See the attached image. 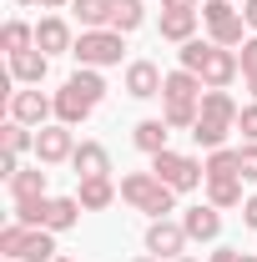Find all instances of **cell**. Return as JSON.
<instances>
[{"instance_id":"cell-1","label":"cell","mask_w":257,"mask_h":262,"mask_svg":"<svg viewBox=\"0 0 257 262\" xmlns=\"http://www.w3.org/2000/svg\"><path fill=\"white\" fill-rule=\"evenodd\" d=\"M121 202H131L136 212H146L152 222L166 217V212H177V192L161 182L157 171H131V177H121Z\"/></svg>"},{"instance_id":"cell-2","label":"cell","mask_w":257,"mask_h":262,"mask_svg":"<svg viewBox=\"0 0 257 262\" xmlns=\"http://www.w3.org/2000/svg\"><path fill=\"white\" fill-rule=\"evenodd\" d=\"M0 257H15V262H51V257H56V232L10 222V227L0 232Z\"/></svg>"},{"instance_id":"cell-3","label":"cell","mask_w":257,"mask_h":262,"mask_svg":"<svg viewBox=\"0 0 257 262\" xmlns=\"http://www.w3.org/2000/svg\"><path fill=\"white\" fill-rule=\"evenodd\" d=\"M152 171H157V177L172 187V192H192V187H202V182H207V166L197 162V157H182V151H172V146L152 157Z\"/></svg>"},{"instance_id":"cell-4","label":"cell","mask_w":257,"mask_h":262,"mask_svg":"<svg viewBox=\"0 0 257 262\" xmlns=\"http://www.w3.org/2000/svg\"><path fill=\"white\" fill-rule=\"evenodd\" d=\"M202 26H207V35H212L217 46H227V51L247 40V35H242L247 20H242V10H237L232 0H207V5H202Z\"/></svg>"},{"instance_id":"cell-5","label":"cell","mask_w":257,"mask_h":262,"mask_svg":"<svg viewBox=\"0 0 257 262\" xmlns=\"http://www.w3.org/2000/svg\"><path fill=\"white\" fill-rule=\"evenodd\" d=\"M202 76L197 71H166V81H161V111H202Z\"/></svg>"},{"instance_id":"cell-6","label":"cell","mask_w":257,"mask_h":262,"mask_svg":"<svg viewBox=\"0 0 257 262\" xmlns=\"http://www.w3.org/2000/svg\"><path fill=\"white\" fill-rule=\"evenodd\" d=\"M71 56H76L81 66H91V71L116 66V61H121V31H81Z\"/></svg>"},{"instance_id":"cell-7","label":"cell","mask_w":257,"mask_h":262,"mask_svg":"<svg viewBox=\"0 0 257 262\" xmlns=\"http://www.w3.org/2000/svg\"><path fill=\"white\" fill-rule=\"evenodd\" d=\"M187 242H192V237H187V227H182V222L157 217V222L146 227V252H152L157 262H177L182 252H187Z\"/></svg>"},{"instance_id":"cell-8","label":"cell","mask_w":257,"mask_h":262,"mask_svg":"<svg viewBox=\"0 0 257 262\" xmlns=\"http://www.w3.org/2000/svg\"><path fill=\"white\" fill-rule=\"evenodd\" d=\"M237 71H242V61H237V51H227V46H217L212 40V51H207V61H202V86L207 91H227L232 81H237Z\"/></svg>"},{"instance_id":"cell-9","label":"cell","mask_w":257,"mask_h":262,"mask_svg":"<svg viewBox=\"0 0 257 262\" xmlns=\"http://www.w3.org/2000/svg\"><path fill=\"white\" fill-rule=\"evenodd\" d=\"M71 151H76V141H71V126H40L35 131V162L40 166H56V162H71Z\"/></svg>"},{"instance_id":"cell-10","label":"cell","mask_w":257,"mask_h":262,"mask_svg":"<svg viewBox=\"0 0 257 262\" xmlns=\"http://www.w3.org/2000/svg\"><path fill=\"white\" fill-rule=\"evenodd\" d=\"M81 196H46L40 202V227L46 232H71L76 222H81Z\"/></svg>"},{"instance_id":"cell-11","label":"cell","mask_w":257,"mask_h":262,"mask_svg":"<svg viewBox=\"0 0 257 262\" xmlns=\"http://www.w3.org/2000/svg\"><path fill=\"white\" fill-rule=\"evenodd\" d=\"M182 227H187V237H192V242H217V237H222V212H217L212 202L187 207V212H182Z\"/></svg>"},{"instance_id":"cell-12","label":"cell","mask_w":257,"mask_h":262,"mask_svg":"<svg viewBox=\"0 0 257 262\" xmlns=\"http://www.w3.org/2000/svg\"><path fill=\"white\" fill-rule=\"evenodd\" d=\"M51 111H56V101L40 96V91H15L10 96V121H20V126H46Z\"/></svg>"},{"instance_id":"cell-13","label":"cell","mask_w":257,"mask_h":262,"mask_svg":"<svg viewBox=\"0 0 257 262\" xmlns=\"http://www.w3.org/2000/svg\"><path fill=\"white\" fill-rule=\"evenodd\" d=\"M71 166H76L81 182H86V177H111V151H106L101 141H81V146L71 151Z\"/></svg>"},{"instance_id":"cell-14","label":"cell","mask_w":257,"mask_h":262,"mask_svg":"<svg viewBox=\"0 0 257 262\" xmlns=\"http://www.w3.org/2000/svg\"><path fill=\"white\" fill-rule=\"evenodd\" d=\"M161 76L152 61H131L126 66V96H136V101H152V96H161Z\"/></svg>"},{"instance_id":"cell-15","label":"cell","mask_w":257,"mask_h":262,"mask_svg":"<svg viewBox=\"0 0 257 262\" xmlns=\"http://www.w3.org/2000/svg\"><path fill=\"white\" fill-rule=\"evenodd\" d=\"M35 51H46V56L76 51V40H71V26H66L61 15H46V20L35 26Z\"/></svg>"},{"instance_id":"cell-16","label":"cell","mask_w":257,"mask_h":262,"mask_svg":"<svg viewBox=\"0 0 257 262\" xmlns=\"http://www.w3.org/2000/svg\"><path fill=\"white\" fill-rule=\"evenodd\" d=\"M91 111H96V106L81 96V91H76L71 81H66L61 91H56V121H61V126H81V121H86Z\"/></svg>"},{"instance_id":"cell-17","label":"cell","mask_w":257,"mask_h":262,"mask_svg":"<svg viewBox=\"0 0 257 262\" xmlns=\"http://www.w3.org/2000/svg\"><path fill=\"white\" fill-rule=\"evenodd\" d=\"M46 71H51V56H46V51H20V56H10V81H20V86H40Z\"/></svg>"},{"instance_id":"cell-18","label":"cell","mask_w":257,"mask_h":262,"mask_svg":"<svg viewBox=\"0 0 257 262\" xmlns=\"http://www.w3.org/2000/svg\"><path fill=\"white\" fill-rule=\"evenodd\" d=\"M76 196H81V207H86V212H106V207L116 202V182H111V177H86Z\"/></svg>"},{"instance_id":"cell-19","label":"cell","mask_w":257,"mask_h":262,"mask_svg":"<svg viewBox=\"0 0 257 262\" xmlns=\"http://www.w3.org/2000/svg\"><path fill=\"white\" fill-rule=\"evenodd\" d=\"M197 10H161V40H177V46H187L197 40Z\"/></svg>"},{"instance_id":"cell-20","label":"cell","mask_w":257,"mask_h":262,"mask_svg":"<svg viewBox=\"0 0 257 262\" xmlns=\"http://www.w3.org/2000/svg\"><path fill=\"white\" fill-rule=\"evenodd\" d=\"M10 196H15V202H40V196H46V171H40V166H20V171L10 177Z\"/></svg>"},{"instance_id":"cell-21","label":"cell","mask_w":257,"mask_h":262,"mask_svg":"<svg viewBox=\"0 0 257 262\" xmlns=\"http://www.w3.org/2000/svg\"><path fill=\"white\" fill-rule=\"evenodd\" d=\"M71 10L86 31H111V0H71Z\"/></svg>"},{"instance_id":"cell-22","label":"cell","mask_w":257,"mask_h":262,"mask_svg":"<svg viewBox=\"0 0 257 262\" xmlns=\"http://www.w3.org/2000/svg\"><path fill=\"white\" fill-rule=\"evenodd\" d=\"M166 131H172V126H166L161 116H152V121H141V126L131 131V141H136L146 157H157V151H166Z\"/></svg>"},{"instance_id":"cell-23","label":"cell","mask_w":257,"mask_h":262,"mask_svg":"<svg viewBox=\"0 0 257 262\" xmlns=\"http://www.w3.org/2000/svg\"><path fill=\"white\" fill-rule=\"evenodd\" d=\"M0 46H5V56L35 51V26H26V20H5V31H0Z\"/></svg>"},{"instance_id":"cell-24","label":"cell","mask_w":257,"mask_h":262,"mask_svg":"<svg viewBox=\"0 0 257 262\" xmlns=\"http://www.w3.org/2000/svg\"><path fill=\"white\" fill-rule=\"evenodd\" d=\"M237 101L227 96V91H202V116H212V121H227V126H237Z\"/></svg>"},{"instance_id":"cell-25","label":"cell","mask_w":257,"mask_h":262,"mask_svg":"<svg viewBox=\"0 0 257 262\" xmlns=\"http://www.w3.org/2000/svg\"><path fill=\"white\" fill-rule=\"evenodd\" d=\"M207 182H227V177H242V162H237V151L232 146H217L212 157H207Z\"/></svg>"},{"instance_id":"cell-26","label":"cell","mask_w":257,"mask_h":262,"mask_svg":"<svg viewBox=\"0 0 257 262\" xmlns=\"http://www.w3.org/2000/svg\"><path fill=\"white\" fill-rule=\"evenodd\" d=\"M146 20V10H141V0H111V31L131 35L136 26Z\"/></svg>"},{"instance_id":"cell-27","label":"cell","mask_w":257,"mask_h":262,"mask_svg":"<svg viewBox=\"0 0 257 262\" xmlns=\"http://www.w3.org/2000/svg\"><path fill=\"white\" fill-rule=\"evenodd\" d=\"M207 202L222 212V207H242V177H227V182H207Z\"/></svg>"},{"instance_id":"cell-28","label":"cell","mask_w":257,"mask_h":262,"mask_svg":"<svg viewBox=\"0 0 257 262\" xmlns=\"http://www.w3.org/2000/svg\"><path fill=\"white\" fill-rule=\"evenodd\" d=\"M0 151H15V157L35 151V136H31V126H20V121H5V126H0Z\"/></svg>"},{"instance_id":"cell-29","label":"cell","mask_w":257,"mask_h":262,"mask_svg":"<svg viewBox=\"0 0 257 262\" xmlns=\"http://www.w3.org/2000/svg\"><path fill=\"white\" fill-rule=\"evenodd\" d=\"M227 121H212V116H197V126H192V141L197 146H207V151H217V146H222L227 141Z\"/></svg>"},{"instance_id":"cell-30","label":"cell","mask_w":257,"mask_h":262,"mask_svg":"<svg viewBox=\"0 0 257 262\" xmlns=\"http://www.w3.org/2000/svg\"><path fill=\"white\" fill-rule=\"evenodd\" d=\"M71 86H76V91H81V96L91 101V106H96L101 96H106V81H101L96 71H91V66H81V71H76V76H71Z\"/></svg>"},{"instance_id":"cell-31","label":"cell","mask_w":257,"mask_h":262,"mask_svg":"<svg viewBox=\"0 0 257 262\" xmlns=\"http://www.w3.org/2000/svg\"><path fill=\"white\" fill-rule=\"evenodd\" d=\"M207 51H212V40H187V46H182V71H202Z\"/></svg>"},{"instance_id":"cell-32","label":"cell","mask_w":257,"mask_h":262,"mask_svg":"<svg viewBox=\"0 0 257 262\" xmlns=\"http://www.w3.org/2000/svg\"><path fill=\"white\" fill-rule=\"evenodd\" d=\"M237 162H242V182H257V141L237 146Z\"/></svg>"},{"instance_id":"cell-33","label":"cell","mask_w":257,"mask_h":262,"mask_svg":"<svg viewBox=\"0 0 257 262\" xmlns=\"http://www.w3.org/2000/svg\"><path fill=\"white\" fill-rule=\"evenodd\" d=\"M237 61H242V76L252 81V76H257V35H247V40H242V51H237Z\"/></svg>"},{"instance_id":"cell-34","label":"cell","mask_w":257,"mask_h":262,"mask_svg":"<svg viewBox=\"0 0 257 262\" xmlns=\"http://www.w3.org/2000/svg\"><path fill=\"white\" fill-rule=\"evenodd\" d=\"M237 131H242V141H257V101L237 111Z\"/></svg>"},{"instance_id":"cell-35","label":"cell","mask_w":257,"mask_h":262,"mask_svg":"<svg viewBox=\"0 0 257 262\" xmlns=\"http://www.w3.org/2000/svg\"><path fill=\"white\" fill-rule=\"evenodd\" d=\"M15 171H20V157H15V151H0V177H5V182H10V177H15Z\"/></svg>"},{"instance_id":"cell-36","label":"cell","mask_w":257,"mask_h":262,"mask_svg":"<svg viewBox=\"0 0 257 262\" xmlns=\"http://www.w3.org/2000/svg\"><path fill=\"white\" fill-rule=\"evenodd\" d=\"M242 20H247V31L257 35V0H242Z\"/></svg>"},{"instance_id":"cell-37","label":"cell","mask_w":257,"mask_h":262,"mask_svg":"<svg viewBox=\"0 0 257 262\" xmlns=\"http://www.w3.org/2000/svg\"><path fill=\"white\" fill-rule=\"evenodd\" d=\"M242 222H247V227H257V192L242 202Z\"/></svg>"},{"instance_id":"cell-38","label":"cell","mask_w":257,"mask_h":262,"mask_svg":"<svg viewBox=\"0 0 257 262\" xmlns=\"http://www.w3.org/2000/svg\"><path fill=\"white\" fill-rule=\"evenodd\" d=\"M202 0H161V10H197Z\"/></svg>"},{"instance_id":"cell-39","label":"cell","mask_w":257,"mask_h":262,"mask_svg":"<svg viewBox=\"0 0 257 262\" xmlns=\"http://www.w3.org/2000/svg\"><path fill=\"white\" fill-rule=\"evenodd\" d=\"M237 257H242V252H232V247H217V252H212L207 262H237Z\"/></svg>"},{"instance_id":"cell-40","label":"cell","mask_w":257,"mask_h":262,"mask_svg":"<svg viewBox=\"0 0 257 262\" xmlns=\"http://www.w3.org/2000/svg\"><path fill=\"white\" fill-rule=\"evenodd\" d=\"M40 5H56V10H61V5H71V0H40Z\"/></svg>"},{"instance_id":"cell-41","label":"cell","mask_w":257,"mask_h":262,"mask_svg":"<svg viewBox=\"0 0 257 262\" xmlns=\"http://www.w3.org/2000/svg\"><path fill=\"white\" fill-rule=\"evenodd\" d=\"M237 262H257V252H242V257H237Z\"/></svg>"},{"instance_id":"cell-42","label":"cell","mask_w":257,"mask_h":262,"mask_svg":"<svg viewBox=\"0 0 257 262\" xmlns=\"http://www.w3.org/2000/svg\"><path fill=\"white\" fill-rule=\"evenodd\" d=\"M131 262H157V257H152V252H146V257H131Z\"/></svg>"},{"instance_id":"cell-43","label":"cell","mask_w":257,"mask_h":262,"mask_svg":"<svg viewBox=\"0 0 257 262\" xmlns=\"http://www.w3.org/2000/svg\"><path fill=\"white\" fill-rule=\"evenodd\" d=\"M51 262H76V257H61V252H56V257H51Z\"/></svg>"},{"instance_id":"cell-44","label":"cell","mask_w":257,"mask_h":262,"mask_svg":"<svg viewBox=\"0 0 257 262\" xmlns=\"http://www.w3.org/2000/svg\"><path fill=\"white\" fill-rule=\"evenodd\" d=\"M15 5H40V0H15Z\"/></svg>"},{"instance_id":"cell-45","label":"cell","mask_w":257,"mask_h":262,"mask_svg":"<svg viewBox=\"0 0 257 262\" xmlns=\"http://www.w3.org/2000/svg\"><path fill=\"white\" fill-rule=\"evenodd\" d=\"M177 262H197V257H177Z\"/></svg>"},{"instance_id":"cell-46","label":"cell","mask_w":257,"mask_h":262,"mask_svg":"<svg viewBox=\"0 0 257 262\" xmlns=\"http://www.w3.org/2000/svg\"><path fill=\"white\" fill-rule=\"evenodd\" d=\"M0 262H15V257H0Z\"/></svg>"}]
</instances>
